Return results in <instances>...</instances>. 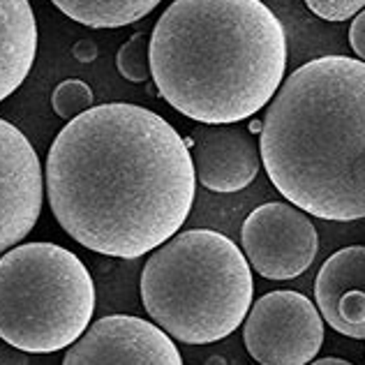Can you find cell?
<instances>
[{
  "mask_svg": "<svg viewBox=\"0 0 365 365\" xmlns=\"http://www.w3.org/2000/svg\"><path fill=\"white\" fill-rule=\"evenodd\" d=\"M44 167L53 217L104 257H146L180 232L195 204L187 143L139 104H100L72 118Z\"/></svg>",
  "mask_w": 365,
  "mask_h": 365,
  "instance_id": "1",
  "label": "cell"
},
{
  "mask_svg": "<svg viewBox=\"0 0 365 365\" xmlns=\"http://www.w3.org/2000/svg\"><path fill=\"white\" fill-rule=\"evenodd\" d=\"M262 165L280 195L319 220L365 217V63L322 56L294 70L262 125Z\"/></svg>",
  "mask_w": 365,
  "mask_h": 365,
  "instance_id": "2",
  "label": "cell"
},
{
  "mask_svg": "<svg viewBox=\"0 0 365 365\" xmlns=\"http://www.w3.org/2000/svg\"><path fill=\"white\" fill-rule=\"evenodd\" d=\"M287 35L262 0H174L150 35V76L178 113L234 125L284 81Z\"/></svg>",
  "mask_w": 365,
  "mask_h": 365,
  "instance_id": "3",
  "label": "cell"
},
{
  "mask_svg": "<svg viewBox=\"0 0 365 365\" xmlns=\"http://www.w3.org/2000/svg\"><path fill=\"white\" fill-rule=\"evenodd\" d=\"M141 301L178 342L225 340L252 307V271L225 234L190 229L153 250L141 271Z\"/></svg>",
  "mask_w": 365,
  "mask_h": 365,
  "instance_id": "4",
  "label": "cell"
},
{
  "mask_svg": "<svg viewBox=\"0 0 365 365\" xmlns=\"http://www.w3.org/2000/svg\"><path fill=\"white\" fill-rule=\"evenodd\" d=\"M95 282L74 252L24 243L0 257V338L28 354L72 347L91 326Z\"/></svg>",
  "mask_w": 365,
  "mask_h": 365,
  "instance_id": "5",
  "label": "cell"
},
{
  "mask_svg": "<svg viewBox=\"0 0 365 365\" xmlns=\"http://www.w3.org/2000/svg\"><path fill=\"white\" fill-rule=\"evenodd\" d=\"M247 354L259 365H307L324 342V319L307 296L271 292L245 317Z\"/></svg>",
  "mask_w": 365,
  "mask_h": 365,
  "instance_id": "6",
  "label": "cell"
},
{
  "mask_svg": "<svg viewBox=\"0 0 365 365\" xmlns=\"http://www.w3.org/2000/svg\"><path fill=\"white\" fill-rule=\"evenodd\" d=\"M241 243L247 264L262 277L294 280L312 266L319 236L305 210L271 201L245 217Z\"/></svg>",
  "mask_w": 365,
  "mask_h": 365,
  "instance_id": "7",
  "label": "cell"
},
{
  "mask_svg": "<svg viewBox=\"0 0 365 365\" xmlns=\"http://www.w3.org/2000/svg\"><path fill=\"white\" fill-rule=\"evenodd\" d=\"M42 204L40 158L16 125L0 118V257L33 232Z\"/></svg>",
  "mask_w": 365,
  "mask_h": 365,
  "instance_id": "8",
  "label": "cell"
},
{
  "mask_svg": "<svg viewBox=\"0 0 365 365\" xmlns=\"http://www.w3.org/2000/svg\"><path fill=\"white\" fill-rule=\"evenodd\" d=\"M63 365H182L180 351L158 324L111 314L91 324L65 354Z\"/></svg>",
  "mask_w": 365,
  "mask_h": 365,
  "instance_id": "9",
  "label": "cell"
},
{
  "mask_svg": "<svg viewBox=\"0 0 365 365\" xmlns=\"http://www.w3.org/2000/svg\"><path fill=\"white\" fill-rule=\"evenodd\" d=\"M192 165L197 180L213 192H238L259 174L262 155L245 128L234 125H206L195 132Z\"/></svg>",
  "mask_w": 365,
  "mask_h": 365,
  "instance_id": "10",
  "label": "cell"
},
{
  "mask_svg": "<svg viewBox=\"0 0 365 365\" xmlns=\"http://www.w3.org/2000/svg\"><path fill=\"white\" fill-rule=\"evenodd\" d=\"M314 301L333 331L365 340V245L342 247L326 259L317 273Z\"/></svg>",
  "mask_w": 365,
  "mask_h": 365,
  "instance_id": "11",
  "label": "cell"
},
{
  "mask_svg": "<svg viewBox=\"0 0 365 365\" xmlns=\"http://www.w3.org/2000/svg\"><path fill=\"white\" fill-rule=\"evenodd\" d=\"M37 56V21L28 0H0V102L19 91Z\"/></svg>",
  "mask_w": 365,
  "mask_h": 365,
  "instance_id": "12",
  "label": "cell"
},
{
  "mask_svg": "<svg viewBox=\"0 0 365 365\" xmlns=\"http://www.w3.org/2000/svg\"><path fill=\"white\" fill-rule=\"evenodd\" d=\"M65 16L88 28H123L148 16L162 0H51Z\"/></svg>",
  "mask_w": 365,
  "mask_h": 365,
  "instance_id": "13",
  "label": "cell"
},
{
  "mask_svg": "<svg viewBox=\"0 0 365 365\" xmlns=\"http://www.w3.org/2000/svg\"><path fill=\"white\" fill-rule=\"evenodd\" d=\"M116 67L120 76L132 83L146 81L150 76V37L146 33H134L118 49Z\"/></svg>",
  "mask_w": 365,
  "mask_h": 365,
  "instance_id": "14",
  "label": "cell"
},
{
  "mask_svg": "<svg viewBox=\"0 0 365 365\" xmlns=\"http://www.w3.org/2000/svg\"><path fill=\"white\" fill-rule=\"evenodd\" d=\"M51 107L56 111V116L70 123L72 118L81 116L83 111H88L93 107L91 86L81 79H67L58 83L51 95Z\"/></svg>",
  "mask_w": 365,
  "mask_h": 365,
  "instance_id": "15",
  "label": "cell"
},
{
  "mask_svg": "<svg viewBox=\"0 0 365 365\" xmlns=\"http://www.w3.org/2000/svg\"><path fill=\"white\" fill-rule=\"evenodd\" d=\"M305 5L324 21H347L365 9V0H305Z\"/></svg>",
  "mask_w": 365,
  "mask_h": 365,
  "instance_id": "16",
  "label": "cell"
},
{
  "mask_svg": "<svg viewBox=\"0 0 365 365\" xmlns=\"http://www.w3.org/2000/svg\"><path fill=\"white\" fill-rule=\"evenodd\" d=\"M349 44L354 53L365 63V9H361V12L354 16V21L349 26Z\"/></svg>",
  "mask_w": 365,
  "mask_h": 365,
  "instance_id": "17",
  "label": "cell"
},
{
  "mask_svg": "<svg viewBox=\"0 0 365 365\" xmlns=\"http://www.w3.org/2000/svg\"><path fill=\"white\" fill-rule=\"evenodd\" d=\"M0 365H31V354L5 342L0 344Z\"/></svg>",
  "mask_w": 365,
  "mask_h": 365,
  "instance_id": "18",
  "label": "cell"
},
{
  "mask_svg": "<svg viewBox=\"0 0 365 365\" xmlns=\"http://www.w3.org/2000/svg\"><path fill=\"white\" fill-rule=\"evenodd\" d=\"M72 56L79 63H93L98 58V44H95L91 37H83V40H79L72 46Z\"/></svg>",
  "mask_w": 365,
  "mask_h": 365,
  "instance_id": "19",
  "label": "cell"
},
{
  "mask_svg": "<svg viewBox=\"0 0 365 365\" xmlns=\"http://www.w3.org/2000/svg\"><path fill=\"white\" fill-rule=\"evenodd\" d=\"M307 365H354V363L344 361V359H333V356H329V359H319V361H312V363H307Z\"/></svg>",
  "mask_w": 365,
  "mask_h": 365,
  "instance_id": "20",
  "label": "cell"
}]
</instances>
